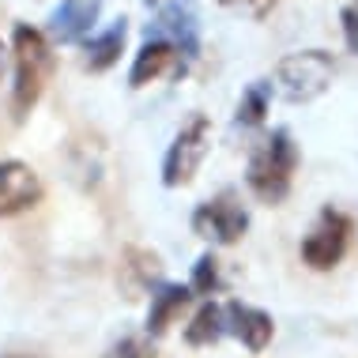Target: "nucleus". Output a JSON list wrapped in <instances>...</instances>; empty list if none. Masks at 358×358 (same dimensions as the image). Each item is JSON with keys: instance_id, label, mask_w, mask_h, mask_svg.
Segmentation results:
<instances>
[{"instance_id": "f257e3e1", "label": "nucleus", "mask_w": 358, "mask_h": 358, "mask_svg": "<svg viewBox=\"0 0 358 358\" xmlns=\"http://www.w3.org/2000/svg\"><path fill=\"white\" fill-rule=\"evenodd\" d=\"M12 50H15V87H12V113L15 121H23L34 110V102L42 99L45 83L53 72V50L45 42L42 31L19 23L12 34Z\"/></svg>"}, {"instance_id": "f03ea898", "label": "nucleus", "mask_w": 358, "mask_h": 358, "mask_svg": "<svg viewBox=\"0 0 358 358\" xmlns=\"http://www.w3.org/2000/svg\"><path fill=\"white\" fill-rule=\"evenodd\" d=\"M294 170H298V143L290 140L287 129H275L272 136L257 148L253 159H249V189H253L264 204H279L290 192Z\"/></svg>"}, {"instance_id": "7ed1b4c3", "label": "nucleus", "mask_w": 358, "mask_h": 358, "mask_svg": "<svg viewBox=\"0 0 358 358\" xmlns=\"http://www.w3.org/2000/svg\"><path fill=\"white\" fill-rule=\"evenodd\" d=\"M336 76V61L332 53L324 50H302V53H290L275 64V91L283 94L287 102H313L328 91Z\"/></svg>"}, {"instance_id": "20e7f679", "label": "nucleus", "mask_w": 358, "mask_h": 358, "mask_svg": "<svg viewBox=\"0 0 358 358\" xmlns=\"http://www.w3.org/2000/svg\"><path fill=\"white\" fill-rule=\"evenodd\" d=\"M208 151H211V121L204 117V113H192V117L178 129V136H173L170 151H166L162 181H166L170 189L189 185V181L196 178V170L204 166Z\"/></svg>"}, {"instance_id": "39448f33", "label": "nucleus", "mask_w": 358, "mask_h": 358, "mask_svg": "<svg viewBox=\"0 0 358 358\" xmlns=\"http://www.w3.org/2000/svg\"><path fill=\"white\" fill-rule=\"evenodd\" d=\"M351 238H355V219L336 208H324L302 241V260L313 272H328V268H336L347 257Z\"/></svg>"}, {"instance_id": "423d86ee", "label": "nucleus", "mask_w": 358, "mask_h": 358, "mask_svg": "<svg viewBox=\"0 0 358 358\" xmlns=\"http://www.w3.org/2000/svg\"><path fill=\"white\" fill-rule=\"evenodd\" d=\"M192 230L204 241H215V245H234L249 230V211L234 189H222L219 196L204 200L192 211Z\"/></svg>"}, {"instance_id": "0eeeda50", "label": "nucleus", "mask_w": 358, "mask_h": 358, "mask_svg": "<svg viewBox=\"0 0 358 358\" xmlns=\"http://www.w3.org/2000/svg\"><path fill=\"white\" fill-rule=\"evenodd\" d=\"M143 34H148L151 42H170L173 50L185 57V61L200 57V27H196V19H192V12L185 4L162 8V12L155 15V23H148V31H143Z\"/></svg>"}, {"instance_id": "6e6552de", "label": "nucleus", "mask_w": 358, "mask_h": 358, "mask_svg": "<svg viewBox=\"0 0 358 358\" xmlns=\"http://www.w3.org/2000/svg\"><path fill=\"white\" fill-rule=\"evenodd\" d=\"M42 200V181L23 162H0V219L19 215Z\"/></svg>"}, {"instance_id": "1a4fd4ad", "label": "nucleus", "mask_w": 358, "mask_h": 358, "mask_svg": "<svg viewBox=\"0 0 358 358\" xmlns=\"http://www.w3.org/2000/svg\"><path fill=\"white\" fill-rule=\"evenodd\" d=\"M185 57L173 50L170 42H143L136 61H132V72H129V83L132 87H148L155 80H162V76H173V80H181L185 76Z\"/></svg>"}, {"instance_id": "9d476101", "label": "nucleus", "mask_w": 358, "mask_h": 358, "mask_svg": "<svg viewBox=\"0 0 358 358\" xmlns=\"http://www.w3.org/2000/svg\"><path fill=\"white\" fill-rule=\"evenodd\" d=\"M99 12H102V0H61L50 12V34L64 45L83 42L91 34V27L99 23Z\"/></svg>"}, {"instance_id": "9b49d317", "label": "nucleus", "mask_w": 358, "mask_h": 358, "mask_svg": "<svg viewBox=\"0 0 358 358\" xmlns=\"http://www.w3.org/2000/svg\"><path fill=\"white\" fill-rule=\"evenodd\" d=\"M222 317H227V332H234L241 343L249 347L253 355H260L275 336V324L264 309L257 306H245V302H227L222 306Z\"/></svg>"}, {"instance_id": "f8f14e48", "label": "nucleus", "mask_w": 358, "mask_h": 358, "mask_svg": "<svg viewBox=\"0 0 358 358\" xmlns=\"http://www.w3.org/2000/svg\"><path fill=\"white\" fill-rule=\"evenodd\" d=\"M192 302V290L181 283H159L151 294V309H148V336L159 340V336L170 332V324L185 313V306Z\"/></svg>"}, {"instance_id": "ddd939ff", "label": "nucleus", "mask_w": 358, "mask_h": 358, "mask_svg": "<svg viewBox=\"0 0 358 358\" xmlns=\"http://www.w3.org/2000/svg\"><path fill=\"white\" fill-rule=\"evenodd\" d=\"M159 275H162V260L151 253V249H124L121 253V272H117V279H121V290L129 298H140L148 287H155L159 283Z\"/></svg>"}, {"instance_id": "4468645a", "label": "nucleus", "mask_w": 358, "mask_h": 358, "mask_svg": "<svg viewBox=\"0 0 358 358\" xmlns=\"http://www.w3.org/2000/svg\"><path fill=\"white\" fill-rule=\"evenodd\" d=\"M227 336V317H222V306L215 302H204L192 313V321L185 328V343L189 347H211Z\"/></svg>"}, {"instance_id": "2eb2a0df", "label": "nucleus", "mask_w": 358, "mask_h": 358, "mask_svg": "<svg viewBox=\"0 0 358 358\" xmlns=\"http://www.w3.org/2000/svg\"><path fill=\"white\" fill-rule=\"evenodd\" d=\"M124 34H129V27H124V19H117V23H113L106 34L91 38V42H87V69H91V72H106V69H113V64L121 61Z\"/></svg>"}, {"instance_id": "dca6fc26", "label": "nucleus", "mask_w": 358, "mask_h": 358, "mask_svg": "<svg viewBox=\"0 0 358 358\" xmlns=\"http://www.w3.org/2000/svg\"><path fill=\"white\" fill-rule=\"evenodd\" d=\"M268 106H272V83H264V80L249 83L245 91H241V102H238L234 124H241V129H257V124H264Z\"/></svg>"}, {"instance_id": "f3484780", "label": "nucleus", "mask_w": 358, "mask_h": 358, "mask_svg": "<svg viewBox=\"0 0 358 358\" xmlns=\"http://www.w3.org/2000/svg\"><path fill=\"white\" fill-rule=\"evenodd\" d=\"M222 287V275H219V260L204 253L192 264V279H189V290L192 294H215V290Z\"/></svg>"}, {"instance_id": "a211bd4d", "label": "nucleus", "mask_w": 358, "mask_h": 358, "mask_svg": "<svg viewBox=\"0 0 358 358\" xmlns=\"http://www.w3.org/2000/svg\"><path fill=\"white\" fill-rule=\"evenodd\" d=\"M102 358H155V351H151L148 340H140V336H124V340H117Z\"/></svg>"}, {"instance_id": "6ab92c4d", "label": "nucleus", "mask_w": 358, "mask_h": 358, "mask_svg": "<svg viewBox=\"0 0 358 358\" xmlns=\"http://www.w3.org/2000/svg\"><path fill=\"white\" fill-rule=\"evenodd\" d=\"M340 23H343V38H347V45H351V53H358V0H351V4L343 8Z\"/></svg>"}, {"instance_id": "aec40b11", "label": "nucleus", "mask_w": 358, "mask_h": 358, "mask_svg": "<svg viewBox=\"0 0 358 358\" xmlns=\"http://www.w3.org/2000/svg\"><path fill=\"white\" fill-rule=\"evenodd\" d=\"M222 4H227V8H245L253 19H264V15L279 4V0H222Z\"/></svg>"}, {"instance_id": "412c9836", "label": "nucleus", "mask_w": 358, "mask_h": 358, "mask_svg": "<svg viewBox=\"0 0 358 358\" xmlns=\"http://www.w3.org/2000/svg\"><path fill=\"white\" fill-rule=\"evenodd\" d=\"M0 76H4V45H0Z\"/></svg>"}, {"instance_id": "4be33fe9", "label": "nucleus", "mask_w": 358, "mask_h": 358, "mask_svg": "<svg viewBox=\"0 0 358 358\" xmlns=\"http://www.w3.org/2000/svg\"><path fill=\"white\" fill-rule=\"evenodd\" d=\"M143 4H148V8H151V4H159V0H143Z\"/></svg>"}, {"instance_id": "5701e85b", "label": "nucleus", "mask_w": 358, "mask_h": 358, "mask_svg": "<svg viewBox=\"0 0 358 358\" xmlns=\"http://www.w3.org/2000/svg\"><path fill=\"white\" fill-rule=\"evenodd\" d=\"M185 4H189V0H185Z\"/></svg>"}]
</instances>
